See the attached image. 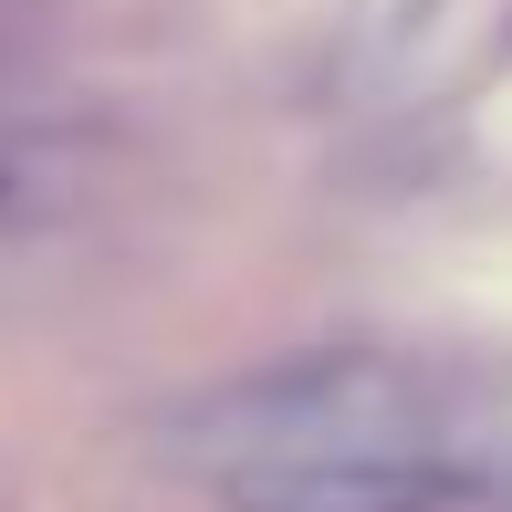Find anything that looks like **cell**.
<instances>
[{
    "instance_id": "cell-1",
    "label": "cell",
    "mask_w": 512,
    "mask_h": 512,
    "mask_svg": "<svg viewBox=\"0 0 512 512\" xmlns=\"http://www.w3.org/2000/svg\"><path fill=\"white\" fill-rule=\"evenodd\" d=\"M168 460H189L209 481L241 471H293V460H398V450H439L450 439V387L418 377L408 356H283L262 377H230L168 418Z\"/></svg>"
},
{
    "instance_id": "cell-2",
    "label": "cell",
    "mask_w": 512,
    "mask_h": 512,
    "mask_svg": "<svg viewBox=\"0 0 512 512\" xmlns=\"http://www.w3.org/2000/svg\"><path fill=\"white\" fill-rule=\"evenodd\" d=\"M471 481L439 450H398V460H293V471H241L220 481L230 512H450Z\"/></svg>"
},
{
    "instance_id": "cell-3",
    "label": "cell",
    "mask_w": 512,
    "mask_h": 512,
    "mask_svg": "<svg viewBox=\"0 0 512 512\" xmlns=\"http://www.w3.org/2000/svg\"><path fill=\"white\" fill-rule=\"evenodd\" d=\"M439 460H450L481 502L512 512V387H450V439H439Z\"/></svg>"
},
{
    "instance_id": "cell-4",
    "label": "cell",
    "mask_w": 512,
    "mask_h": 512,
    "mask_svg": "<svg viewBox=\"0 0 512 512\" xmlns=\"http://www.w3.org/2000/svg\"><path fill=\"white\" fill-rule=\"evenodd\" d=\"M63 189H74V168H63L42 136H0V220H11V209H53Z\"/></svg>"
},
{
    "instance_id": "cell-5",
    "label": "cell",
    "mask_w": 512,
    "mask_h": 512,
    "mask_svg": "<svg viewBox=\"0 0 512 512\" xmlns=\"http://www.w3.org/2000/svg\"><path fill=\"white\" fill-rule=\"evenodd\" d=\"M21 21H32V11H21V0H0V53L21 42Z\"/></svg>"
}]
</instances>
